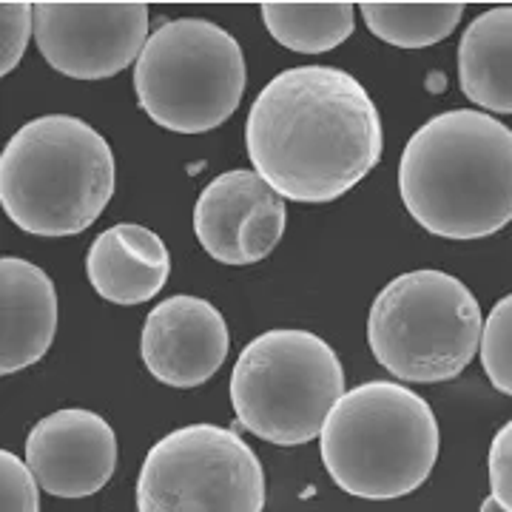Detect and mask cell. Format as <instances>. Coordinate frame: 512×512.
Returning <instances> with one entry per match:
<instances>
[{"mask_svg": "<svg viewBox=\"0 0 512 512\" xmlns=\"http://www.w3.org/2000/svg\"><path fill=\"white\" fill-rule=\"evenodd\" d=\"M254 171L282 200L345 197L382 160V117L353 74L333 66L279 72L245 123Z\"/></svg>", "mask_w": 512, "mask_h": 512, "instance_id": "cell-1", "label": "cell"}, {"mask_svg": "<svg viewBox=\"0 0 512 512\" xmlns=\"http://www.w3.org/2000/svg\"><path fill=\"white\" fill-rule=\"evenodd\" d=\"M399 194L433 237H493L512 222V128L476 109L430 117L404 146Z\"/></svg>", "mask_w": 512, "mask_h": 512, "instance_id": "cell-2", "label": "cell"}, {"mask_svg": "<svg viewBox=\"0 0 512 512\" xmlns=\"http://www.w3.org/2000/svg\"><path fill=\"white\" fill-rule=\"evenodd\" d=\"M111 194V146L97 128L72 114L29 120L0 154V205L26 234H83L106 211Z\"/></svg>", "mask_w": 512, "mask_h": 512, "instance_id": "cell-3", "label": "cell"}, {"mask_svg": "<svg viewBox=\"0 0 512 512\" xmlns=\"http://www.w3.org/2000/svg\"><path fill=\"white\" fill-rule=\"evenodd\" d=\"M319 450L339 490L390 501L419 490L430 478L439 458V421L410 387L365 382L330 410Z\"/></svg>", "mask_w": 512, "mask_h": 512, "instance_id": "cell-4", "label": "cell"}, {"mask_svg": "<svg viewBox=\"0 0 512 512\" xmlns=\"http://www.w3.org/2000/svg\"><path fill=\"white\" fill-rule=\"evenodd\" d=\"M481 305L444 271H410L384 285L370 305L367 345L402 382H450L481 348Z\"/></svg>", "mask_w": 512, "mask_h": 512, "instance_id": "cell-5", "label": "cell"}, {"mask_svg": "<svg viewBox=\"0 0 512 512\" xmlns=\"http://www.w3.org/2000/svg\"><path fill=\"white\" fill-rule=\"evenodd\" d=\"M345 396V370L322 336L276 328L239 353L231 373V404L239 424L279 447H299L316 436Z\"/></svg>", "mask_w": 512, "mask_h": 512, "instance_id": "cell-6", "label": "cell"}, {"mask_svg": "<svg viewBox=\"0 0 512 512\" xmlns=\"http://www.w3.org/2000/svg\"><path fill=\"white\" fill-rule=\"evenodd\" d=\"M248 83L242 46L214 20H165L134 63L140 109L165 131L202 134L222 126Z\"/></svg>", "mask_w": 512, "mask_h": 512, "instance_id": "cell-7", "label": "cell"}, {"mask_svg": "<svg viewBox=\"0 0 512 512\" xmlns=\"http://www.w3.org/2000/svg\"><path fill=\"white\" fill-rule=\"evenodd\" d=\"M137 512H265V470L234 430L188 424L148 450Z\"/></svg>", "mask_w": 512, "mask_h": 512, "instance_id": "cell-8", "label": "cell"}, {"mask_svg": "<svg viewBox=\"0 0 512 512\" xmlns=\"http://www.w3.org/2000/svg\"><path fill=\"white\" fill-rule=\"evenodd\" d=\"M146 3H35V43L55 72L106 80L148 43Z\"/></svg>", "mask_w": 512, "mask_h": 512, "instance_id": "cell-9", "label": "cell"}, {"mask_svg": "<svg viewBox=\"0 0 512 512\" xmlns=\"http://www.w3.org/2000/svg\"><path fill=\"white\" fill-rule=\"evenodd\" d=\"M285 200L256 171L234 168L202 188L194 208L200 245L222 265H254L285 237Z\"/></svg>", "mask_w": 512, "mask_h": 512, "instance_id": "cell-10", "label": "cell"}, {"mask_svg": "<svg viewBox=\"0 0 512 512\" xmlns=\"http://www.w3.org/2000/svg\"><path fill=\"white\" fill-rule=\"evenodd\" d=\"M26 464L40 481V490L57 498H86L114 476L117 436L103 416L66 407L29 430Z\"/></svg>", "mask_w": 512, "mask_h": 512, "instance_id": "cell-11", "label": "cell"}, {"mask_svg": "<svg viewBox=\"0 0 512 512\" xmlns=\"http://www.w3.org/2000/svg\"><path fill=\"white\" fill-rule=\"evenodd\" d=\"M228 345L225 316L208 299L180 293L148 311L140 353L157 382L188 390L225 365Z\"/></svg>", "mask_w": 512, "mask_h": 512, "instance_id": "cell-12", "label": "cell"}, {"mask_svg": "<svg viewBox=\"0 0 512 512\" xmlns=\"http://www.w3.org/2000/svg\"><path fill=\"white\" fill-rule=\"evenodd\" d=\"M57 333L55 282L35 262L0 259V373L12 376L35 365Z\"/></svg>", "mask_w": 512, "mask_h": 512, "instance_id": "cell-13", "label": "cell"}, {"mask_svg": "<svg viewBox=\"0 0 512 512\" xmlns=\"http://www.w3.org/2000/svg\"><path fill=\"white\" fill-rule=\"evenodd\" d=\"M86 274L106 302L143 305L165 288L171 254L151 228L120 222L92 242L86 254Z\"/></svg>", "mask_w": 512, "mask_h": 512, "instance_id": "cell-14", "label": "cell"}, {"mask_svg": "<svg viewBox=\"0 0 512 512\" xmlns=\"http://www.w3.org/2000/svg\"><path fill=\"white\" fill-rule=\"evenodd\" d=\"M458 86L470 103L512 114V6L478 15L458 43Z\"/></svg>", "mask_w": 512, "mask_h": 512, "instance_id": "cell-15", "label": "cell"}, {"mask_svg": "<svg viewBox=\"0 0 512 512\" xmlns=\"http://www.w3.org/2000/svg\"><path fill=\"white\" fill-rule=\"evenodd\" d=\"M262 23L276 43L299 55H322L342 46L356 29L353 3H262Z\"/></svg>", "mask_w": 512, "mask_h": 512, "instance_id": "cell-16", "label": "cell"}, {"mask_svg": "<svg viewBox=\"0 0 512 512\" xmlns=\"http://www.w3.org/2000/svg\"><path fill=\"white\" fill-rule=\"evenodd\" d=\"M359 12L367 29L384 43L424 49L456 32L464 3H362Z\"/></svg>", "mask_w": 512, "mask_h": 512, "instance_id": "cell-17", "label": "cell"}, {"mask_svg": "<svg viewBox=\"0 0 512 512\" xmlns=\"http://www.w3.org/2000/svg\"><path fill=\"white\" fill-rule=\"evenodd\" d=\"M478 356L495 390L512 396V293L498 299L487 316Z\"/></svg>", "mask_w": 512, "mask_h": 512, "instance_id": "cell-18", "label": "cell"}, {"mask_svg": "<svg viewBox=\"0 0 512 512\" xmlns=\"http://www.w3.org/2000/svg\"><path fill=\"white\" fill-rule=\"evenodd\" d=\"M40 481L26 461L0 453V512H37L40 510Z\"/></svg>", "mask_w": 512, "mask_h": 512, "instance_id": "cell-19", "label": "cell"}, {"mask_svg": "<svg viewBox=\"0 0 512 512\" xmlns=\"http://www.w3.org/2000/svg\"><path fill=\"white\" fill-rule=\"evenodd\" d=\"M35 35V3H0V74L20 63Z\"/></svg>", "mask_w": 512, "mask_h": 512, "instance_id": "cell-20", "label": "cell"}, {"mask_svg": "<svg viewBox=\"0 0 512 512\" xmlns=\"http://www.w3.org/2000/svg\"><path fill=\"white\" fill-rule=\"evenodd\" d=\"M487 467H490V487H493L490 495L504 510L512 512V419L495 433Z\"/></svg>", "mask_w": 512, "mask_h": 512, "instance_id": "cell-21", "label": "cell"}, {"mask_svg": "<svg viewBox=\"0 0 512 512\" xmlns=\"http://www.w3.org/2000/svg\"><path fill=\"white\" fill-rule=\"evenodd\" d=\"M481 512H507V510H504V507H501V504L495 501L493 495H487V498L481 501Z\"/></svg>", "mask_w": 512, "mask_h": 512, "instance_id": "cell-22", "label": "cell"}]
</instances>
